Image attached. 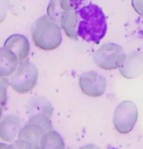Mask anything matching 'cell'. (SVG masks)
<instances>
[{"mask_svg": "<svg viewBox=\"0 0 143 149\" xmlns=\"http://www.w3.org/2000/svg\"><path fill=\"white\" fill-rule=\"evenodd\" d=\"M76 34L87 42L99 43L107 33V21L102 9L96 4H88L78 10Z\"/></svg>", "mask_w": 143, "mask_h": 149, "instance_id": "1", "label": "cell"}, {"mask_svg": "<svg viewBox=\"0 0 143 149\" xmlns=\"http://www.w3.org/2000/svg\"><path fill=\"white\" fill-rule=\"evenodd\" d=\"M31 37L36 47L44 51L58 48L62 42V31L58 24L48 16H41L34 22Z\"/></svg>", "mask_w": 143, "mask_h": 149, "instance_id": "2", "label": "cell"}, {"mask_svg": "<svg viewBox=\"0 0 143 149\" xmlns=\"http://www.w3.org/2000/svg\"><path fill=\"white\" fill-rule=\"evenodd\" d=\"M52 130L51 119L45 115L37 114L30 117L28 123L22 127L18 134V139L25 140L33 149H40V140L47 132Z\"/></svg>", "mask_w": 143, "mask_h": 149, "instance_id": "3", "label": "cell"}, {"mask_svg": "<svg viewBox=\"0 0 143 149\" xmlns=\"http://www.w3.org/2000/svg\"><path fill=\"white\" fill-rule=\"evenodd\" d=\"M38 78V70L30 61H24L18 65L16 71L11 74L9 84L16 92L28 93L35 86Z\"/></svg>", "mask_w": 143, "mask_h": 149, "instance_id": "4", "label": "cell"}, {"mask_svg": "<svg viewBox=\"0 0 143 149\" xmlns=\"http://www.w3.org/2000/svg\"><path fill=\"white\" fill-rule=\"evenodd\" d=\"M126 59V54L123 47L115 43L102 45L93 55L95 65L107 71L121 68Z\"/></svg>", "mask_w": 143, "mask_h": 149, "instance_id": "5", "label": "cell"}, {"mask_svg": "<svg viewBox=\"0 0 143 149\" xmlns=\"http://www.w3.org/2000/svg\"><path fill=\"white\" fill-rule=\"evenodd\" d=\"M137 118L138 110L136 105L131 101H123L116 108L113 123L115 129L120 134H126L133 130Z\"/></svg>", "mask_w": 143, "mask_h": 149, "instance_id": "6", "label": "cell"}, {"mask_svg": "<svg viewBox=\"0 0 143 149\" xmlns=\"http://www.w3.org/2000/svg\"><path fill=\"white\" fill-rule=\"evenodd\" d=\"M79 88L89 97L102 96L106 90V79L97 72L90 71L79 77Z\"/></svg>", "mask_w": 143, "mask_h": 149, "instance_id": "7", "label": "cell"}, {"mask_svg": "<svg viewBox=\"0 0 143 149\" xmlns=\"http://www.w3.org/2000/svg\"><path fill=\"white\" fill-rule=\"evenodd\" d=\"M4 48L10 50L17 57L18 61L24 62L30 54V42L25 36L13 34L4 42Z\"/></svg>", "mask_w": 143, "mask_h": 149, "instance_id": "8", "label": "cell"}, {"mask_svg": "<svg viewBox=\"0 0 143 149\" xmlns=\"http://www.w3.org/2000/svg\"><path fill=\"white\" fill-rule=\"evenodd\" d=\"M22 127V120L17 115L9 114L5 116L0 121V138L7 142H13Z\"/></svg>", "mask_w": 143, "mask_h": 149, "instance_id": "9", "label": "cell"}, {"mask_svg": "<svg viewBox=\"0 0 143 149\" xmlns=\"http://www.w3.org/2000/svg\"><path fill=\"white\" fill-rule=\"evenodd\" d=\"M143 73V53L131 52L120 68V74L126 79H134Z\"/></svg>", "mask_w": 143, "mask_h": 149, "instance_id": "10", "label": "cell"}, {"mask_svg": "<svg viewBox=\"0 0 143 149\" xmlns=\"http://www.w3.org/2000/svg\"><path fill=\"white\" fill-rule=\"evenodd\" d=\"M28 114L30 117L41 114L48 118H51L53 114V107L51 102L46 97L41 95H34L28 104Z\"/></svg>", "mask_w": 143, "mask_h": 149, "instance_id": "11", "label": "cell"}, {"mask_svg": "<svg viewBox=\"0 0 143 149\" xmlns=\"http://www.w3.org/2000/svg\"><path fill=\"white\" fill-rule=\"evenodd\" d=\"M18 61L15 54L6 48H0V77L7 78L16 71Z\"/></svg>", "mask_w": 143, "mask_h": 149, "instance_id": "12", "label": "cell"}, {"mask_svg": "<svg viewBox=\"0 0 143 149\" xmlns=\"http://www.w3.org/2000/svg\"><path fill=\"white\" fill-rule=\"evenodd\" d=\"M78 10L76 11H64L61 16L59 26L70 38H76V26H78Z\"/></svg>", "mask_w": 143, "mask_h": 149, "instance_id": "13", "label": "cell"}, {"mask_svg": "<svg viewBox=\"0 0 143 149\" xmlns=\"http://www.w3.org/2000/svg\"><path fill=\"white\" fill-rule=\"evenodd\" d=\"M40 149H66V146L62 136L55 130H50L42 136Z\"/></svg>", "mask_w": 143, "mask_h": 149, "instance_id": "14", "label": "cell"}, {"mask_svg": "<svg viewBox=\"0 0 143 149\" xmlns=\"http://www.w3.org/2000/svg\"><path fill=\"white\" fill-rule=\"evenodd\" d=\"M64 10L61 8L60 0H51L49 2L48 8H47V16L51 19L53 22L59 25L61 16H62Z\"/></svg>", "mask_w": 143, "mask_h": 149, "instance_id": "15", "label": "cell"}, {"mask_svg": "<svg viewBox=\"0 0 143 149\" xmlns=\"http://www.w3.org/2000/svg\"><path fill=\"white\" fill-rule=\"evenodd\" d=\"M9 86V81L7 78L0 77V105L3 108L7 103V88Z\"/></svg>", "mask_w": 143, "mask_h": 149, "instance_id": "16", "label": "cell"}, {"mask_svg": "<svg viewBox=\"0 0 143 149\" xmlns=\"http://www.w3.org/2000/svg\"><path fill=\"white\" fill-rule=\"evenodd\" d=\"M83 0H60V5L64 11H76Z\"/></svg>", "mask_w": 143, "mask_h": 149, "instance_id": "17", "label": "cell"}, {"mask_svg": "<svg viewBox=\"0 0 143 149\" xmlns=\"http://www.w3.org/2000/svg\"><path fill=\"white\" fill-rule=\"evenodd\" d=\"M8 149H33V147H31L30 143L25 141V140L17 139L15 142H13L12 144L9 145Z\"/></svg>", "mask_w": 143, "mask_h": 149, "instance_id": "18", "label": "cell"}, {"mask_svg": "<svg viewBox=\"0 0 143 149\" xmlns=\"http://www.w3.org/2000/svg\"><path fill=\"white\" fill-rule=\"evenodd\" d=\"M8 10V0H0V23L6 18Z\"/></svg>", "mask_w": 143, "mask_h": 149, "instance_id": "19", "label": "cell"}, {"mask_svg": "<svg viewBox=\"0 0 143 149\" xmlns=\"http://www.w3.org/2000/svg\"><path fill=\"white\" fill-rule=\"evenodd\" d=\"M131 4L136 13L143 16V0H131Z\"/></svg>", "mask_w": 143, "mask_h": 149, "instance_id": "20", "label": "cell"}, {"mask_svg": "<svg viewBox=\"0 0 143 149\" xmlns=\"http://www.w3.org/2000/svg\"><path fill=\"white\" fill-rule=\"evenodd\" d=\"M79 149H101V148L95 144H86V145L81 146Z\"/></svg>", "mask_w": 143, "mask_h": 149, "instance_id": "21", "label": "cell"}, {"mask_svg": "<svg viewBox=\"0 0 143 149\" xmlns=\"http://www.w3.org/2000/svg\"><path fill=\"white\" fill-rule=\"evenodd\" d=\"M9 148V145L6 144V143H0V149H8Z\"/></svg>", "mask_w": 143, "mask_h": 149, "instance_id": "22", "label": "cell"}, {"mask_svg": "<svg viewBox=\"0 0 143 149\" xmlns=\"http://www.w3.org/2000/svg\"><path fill=\"white\" fill-rule=\"evenodd\" d=\"M1 118H2V107L0 105V121H1Z\"/></svg>", "mask_w": 143, "mask_h": 149, "instance_id": "23", "label": "cell"}, {"mask_svg": "<svg viewBox=\"0 0 143 149\" xmlns=\"http://www.w3.org/2000/svg\"><path fill=\"white\" fill-rule=\"evenodd\" d=\"M70 149H71V148H70Z\"/></svg>", "mask_w": 143, "mask_h": 149, "instance_id": "24", "label": "cell"}]
</instances>
